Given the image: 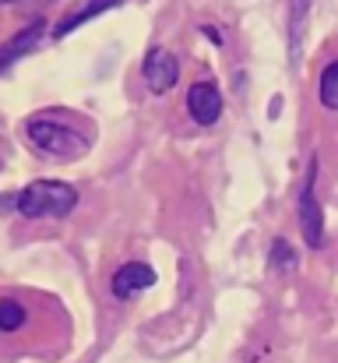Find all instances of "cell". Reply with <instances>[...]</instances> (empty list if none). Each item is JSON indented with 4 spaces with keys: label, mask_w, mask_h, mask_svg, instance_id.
<instances>
[{
    "label": "cell",
    "mask_w": 338,
    "mask_h": 363,
    "mask_svg": "<svg viewBox=\"0 0 338 363\" xmlns=\"http://www.w3.org/2000/svg\"><path fill=\"white\" fill-rule=\"evenodd\" d=\"M0 4H11V0H0Z\"/></svg>",
    "instance_id": "13"
},
{
    "label": "cell",
    "mask_w": 338,
    "mask_h": 363,
    "mask_svg": "<svg viewBox=\"0 0 338 363\" xmlns=\"http://www.w3.org/2000/svg\"><path fill=\"white\" fill-rule=\"evenodd\" d=\"M28 321V311L18 300H0V332H18Z\"/></svg>",
    "instance_id": "10"
},
{
    "label": "cell",
    "mask_w": 338,
    "mask_h": 363,
    "mask_svg": "<svg viewBox=\"0 0 338 363\" xmlns=\"http://www.w3.org/2000/svg\"><path fill=\"white\" fill-rule=\"evenodd\" d=\"M120 0H74L71 7H67V14L53 25V35L57 39H64V35H71L74 28H81L85 21H92L96 14H103V11H110V7H116Z\"/></svg>",
    "instance_id": "7"
},
{
    "label": "cell",
    "mask_w": 338,
    "mask_h": 363,
    "mask_svg": "<svg viewBox=\"0 0 338 363\" xmlns=\"http://www.w3.org/2000/svg\"><path fill=\"white\" fill-rule=\"evenodd\" d=\"M300 226H303V237L310 247L325 243V216H321V205H317V194H314V169H310V180H307L303 198H300Z\"/></svg>",
    "instance_id": "6"
},
{
    "label": "cell",
    "mask_w": 338,
    "mask_h": 363,
    "mask_svg": "<svg viewBox=\"0 0 338 363\" xmlns=\"http://www.w3.org/2000/svg\"><path fill=\"white\" fill-rule=\"evenodd\" d=\"M289 39H293V57L300 53V35H303V21L310 14V0H289Z\"/></svg>",
    "instance_id": "9"
},
{
    "label": "cell",
    "mask_w": 338,
    "mask_h": 363,
    "mask_svg": "<svg viewBox=\"0 0 338 363\" xmlns=\"http://www.w3.org/2000/svg\"><path fill=\"white\" fill-rule=\"evenodd\" d=\"M25 134L50 159H78L89 152V138L81 130H74L67 121H60L57 113H39L35 121L25 123Z\"/></svg>",
    "instance_id": "1"
},
{
    "label": "cell",
    "mask_w": 338,
    "mask_h": 363,
    "mask_svg": "<svg viewBox=\"0 0 338 363\" xmlns=\"http://www.w3.org/2000/svg\"><path fill=\"white\" fill-rule=\"evenodd\" d=\"M43 28H46V21L43 18H35L28 28H21L11 43H4L0 46V71H7L14 60H21L28 50H35V43H39V35H43Z\"/></svg>",
    "instance_id": "8"
},
{
    "label": "cell",
    "mask_w": 338,
    "mask_h": 363,
    "mask_svg": "<svg viewBox=\"0 0 338 363\" xmlns=\"http://www.w3.org/2000/svg\"><path fill=\"white\" fill-rule=\"evenodd\" d=\"M78 205V191L64 180H35L14 194V208L25 219H60Z\"/></svg>",
    "instance_id": "2"
},
{
    "label": "cell",
    "mask_w": 338,
    "mask_h": 363,
    "mask_svg": "<svg viewBox=\"0 0 338 363\" xmlns=\"http://www.w3.org/2000/svg\"><path fill=\"white\" fill-rule=\"evenodd\" d=\"M148 286H155V268L141 264V261H130V264L116 268V275H113V296H120V300H130V296L145 293Z\"/></svg>",
    "instance_id": "5"
},
{
    "label": "cell",
    "mask_w": 338,
    "mask_h": 363,
    "mask_svg": "<svg viewBox=\"0 0 338 363\" xmlns=\"http://www.w3.org/2000/svg\"><path fill=\"white\" fill-rule=\"evenodd\" d=\"M176 78H180V60H176L169 50L152 46L148 57H145V82H148V89H152L155 96H166V92L176 85Z\"/></svg>",
    "instance_id": "3"
},
{
    "label": "cell",
    "mask_w": 338,
    "mask_h": 363,
    "mask_svg": "<svg viewBox=\"0 0 338 363\" xmlns=\"http://www.w3.org/2000/svg\"><path fill=\"white\" fill-rule=\"evenodd\" d=\"M321 103L328 110H338V60L321 71Z\"/></svg>",
    "instance_id": "11"
},
{
    "label": "cell",
    "mask_w": 338,
    "mask_h": 363,
    "mask_svg": "<svg viewBox=\"0 0 338 363\" xmlns=\"http://www.w3.org/2000/svg\"><path fill=\"white\" fill-rule=\"evenodd\" d=\"M271 268L275 272H293L296 268V250L289 240H271Z\"/></svg>",
    "instance_id": "12"
},
{
    "label": "cell",
    "mask_w": 338,
    "mask_h": 363,
    "mask_svg": "<svg viewBox=\"0 0 338 363\" xmlns=\"http://www.w3.org/2000/svg\"><path fill=\"white\" fill-rule=\"evenodd\" d=\"M187 110H191V117L201 127H212L222 117V92H219V85L215 82H194L191 92H187Z\"/></svg>",
    "instance_id": "4"
}]
</instances>
